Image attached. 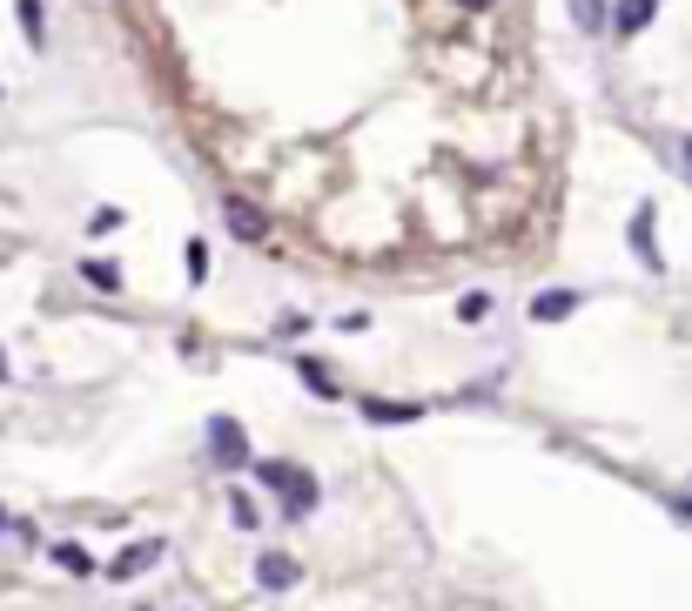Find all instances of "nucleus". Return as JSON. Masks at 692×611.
Segmentation results:
<instances>
[{
  "label": "nucleus",
  "mask_w": 692,
  "mask_h": 611,
  "mask_svg": "<svg viewBox=\"0 0 692 611\" xmlns=\"http://www.w3.org/2000/svg\"><path fill=\"white\" fill-rule=\"evenodd\" d=\"M228 518H236L243 531H256V524H262V511H256V504L243 498V490H236V498H228Z\"/></svg>",
  "instance_id": "4468645a"
},
{
  "label": "nucleus",
  "mask_w": 692,
  "mask_h": 611,
  "mask_svg": "<svg viewBox=\"0 0 692 611\" xmlns=\"http://www.w3.org/2000/svg\"><path fill=\"white\" fill-rule=\"evenodd\" d=\"M465 8H491V0H465Z\"/></svg>",
  "instance_id": "aec40b11"
},
{
  "label": "nucleus",
  "mask_w": 692,
  "mask_h": 611,
  "mask_svg": "<svg viewBox=\"0 0 692 611\" xmlns=\"http://www.w3.org/2000/svg\"><path fill=\"white\" fill-rule=\"evenodd\" d=\"M0 384H8V357H0Z\"/></svg>",
  "instance_id": "6ab92c4d"
},
{
  "label": "nucleus",
  "mask_w": 692,
  "mask_h": 611,
  "mask_svg": "<svg viewBox=\"0 0 692 611\" xmlns=\"http://www.w3.org/2000/svg\"><path fill=\"white\" fill-rule=\"evenodd\" d=\"M363 416H370V424H410L417 403H363Z\"/></svg>",
  "instance_id": "9b49d317"
},
{
  "label": "nucleus",
  "mask_w": 692,
  "mask_h": 611,
  "mask_svg": "<svg viewBox=\"0 0 692 611\" xmlns=\"http://www.w3.org/2000/svg\"><path fill=\"white\" fill-rule=\"evenodd\" d=\"M302 384H310L317 397H336V376H330L323 363H302Z\"/></svg>",
  "instance_id": "f8f14e48"
},
{
  "label": "nucleus",
  "mask_w": 692,
  "mask_h": 611,
  "mask_svg": "<svg viewBox=\"0 0 692 611\" xmlns=\"http://www.w3.org/2000/svg\"><path fill=\"white\" fill-rule=\"evenodd\" d=\"M209 457H215L222 471H243L249 464V437H243L236 416H209Z\"/></svg>",
  "instance_id": "f03ea898"
},
{
  "label": "nucleus",
  "mask_w": 692,
  "mask_h": 611,
  "mask_svg": "<svg viewBox=\"0 0 692 611\" xmlns=\"http://www.w3.org/2000/svg\"><path fill=\"white\" fill-rule=\"evenodd\" d=\"M14 14H21V34L34 48H41V34H48V14H41V0H14Z\"/></svg>",
  "instance_id": "6e6552de"
},
{
  "label": "nucleus",
  "mask_w": 692,
  "mask_h": 611,
  "mask_svg": "<svg viewBox=\"0 0 692 611\" xmlns=\"http://www.w3.org/2000/svg\"><path fill=\"white\" fill-rule=\"evenodd\" d=\"M82 276H88L95 289H122V270H114L108 255H88V262H82Z\"/></svg>",
  "instance_id": "9d476101"
},
{
  "label": "nucleus",
  "mask_w": 692,
  "mask_h": 611,
  "mask_svg": "<svg viewBox=\"0 0 692 611\" xmlns=\"http://www.w3.org/2000/svg\"><path fill=\"white\" fill-rule=\"evenodd\" d=\"M228 236H243V242H256V236H262V215H256L249 202H228Z\"/></svg>",
  "instance_id": "0eeeda50"
},
{
  "label": "nucleus",
  "mask_w": 692,
  "mask_h": 611,
  "mask_svg": "<svg viewBox=\"0 0 692 611\" xmlns=\"http://www.w3.org/2000/svg\"><path fill=\"white\" fill-rule=\"evenodd\" d=\"M156 558H162V545H156V538H148V545H128L122 558H114V578H135V571H148Z\"/></svg>",
  "instance_id": "423d86ee"
},
{
  "label": "nucleus",
  "mask_w": 692,
  "mask_h": 611,
  "mask_svg": "<svg viewBox=\"0 0 692 611\" xmlns=\"http://www.w3.org/2000/svg\"><path fill=\"white\" fill-rule=\"evenodd\" d=\"M182 262H188V283H202V276H209V249H202V242H188Z\"/></svg>",
  "instance_id": "2eb2a0df"
},
{
  "label": "nucleus",
  "mask_w": 692,
  "mask_h": 611,
  "mask_svg": "<svg viewBox=\"0 0 692 611\" xmlns=\"http://www.w3.org/2000/svg\"><path fill=\"white\" fill-rule=\"evenodd\" d=\"M571 14H579V27H605V8H598V0H571Z\"/></svg>",
  "instance_id": "dca6fc26"
},
{
  "label": "nucleus",
  "mask_w": 692,
  "mask_h": 611,
  "mask_svg": "<svg viewBox=\"0 0 692 611\" xmlns=\"http://www.w3.org/2000/svg\"><path fill=\"white\" fill-rule=\"evenodd\" d=\"M672 511H679V524H692V498H672Z\"/></svg>",
  "instance_id": "f3484780"
},
{
  "label": "nucleus",
  "mask_w": 692,
  "mask_h": 611,
  "mask_svg": "<svg viewBox=\"0 0 692 611\" xmlns=\"http://www.w3.org/2000/svg\"><path fill=\"white\" fill-rule=\"evenodd\" d=\"M632 249L645 255V270H659V249H652V209H639V222H632Z\"/></svg>",
  "instance_id": "1a4fd4ad"
},
{
  "label": "nucleus",
  "mask_w": 692,
  "mask_h": 611,
  "mask_svg": "<svg viewBox=\"0 0 692 611\" xmlns=\"http://www.w3.org/2000/svg\"><path fill=\"white\" fill-rule=\"evenodd\" d=\"M256 578H262V591H289V585L302 578V571H296V558H283V551H262Z\"/></svg>",
  "instance_id": "7ed1b4c3"
},
{
  "label": "nucleus",
  "mask_w": 692,
  "mask_h": 611,
  "mask_svg": "<svg viewBox=\"0 0 692 611\" xmlns=\"http://www.w3.org/2000/svg\"><path fill=\"white\" fill-rule=\"evenodd\" d=\"M679 155H685V169H692V135H685V141H679Z\"/></svg>",
  "instance_id": "a211bd4d"
},
{
  "label": "nucleus",
  "mask_w": 692,
  "mask_h": 611,
  "mask_svg": "<svg viewBox=\"0 0 692 611\" xmlns=\"http://www.w3.org/2000/svg\"><path fill=\"white\" fill-rule=\"evenodd\" d=\"M256 477L283 490V511L289 518H310L317 511V477L310 471H296V464H256Z\"/></svg>",
  "instance_id": "f257e3e1"
},
{
  "label": "nucleus",
  "mask_w": 692,
  "mask_h": 611,
  "mask_svg": "<svg viewBox=\"0 0 692 611\" xmlns=\"http://www.w3.org/2000/svg\"><path fill=\"white\" fill-rule=\"evenodd\" d=\"M571 310H579V289H545L531 302V323H565Z\"/></svg>",
  "instance_id": "39448f33"
},
{
  "label": "nucleus",
  "mask_w": 692,
  "mask_h": 611,
  "mask_svg": "<svg viewBox=\"0 0 692 611\" xmlns=\"http://www.w3.org/2000/svg\"><path fill=\"white\" fill-rule=\"evenodd\" d=\"M54 564H67V571H82V578H88V571H95L82 545H54Z\"/></svg>",
  "instance_id": "ddd939ff"
},
{
  "label": "nucleus",
  "mask_w": 692,
  "mask_h": 611,
  "mask_svg": "<svg viewBox=\"0 0 692 611\" xmlns=\"http://www.w3.org/2000/svg\"><path fill=\"white\" fill-rule=\"evenodd\" d=\"M652 14H659V0H619V8H611V27H619L626 41H632V34L652 27Z\"/></svg>",
  "instance_id": "20e7f679"
},
{
  "label": "nucleus",
  "mask_w": 692,
  "mask_h": 611,
  "mask_svg": "<svg viewBox=\"0 0 692 611\" xmlns=\"http://www.w3.org/2000/svg\"><path fill=\"white\" fill-rule=\"evenodd\" d=\"M0 524H8V511H0Z\"/></svg>",
  "instance_id": "412c9836"
}]
</instances>
